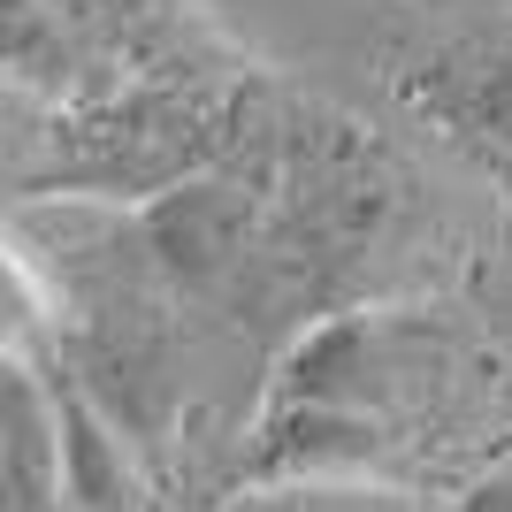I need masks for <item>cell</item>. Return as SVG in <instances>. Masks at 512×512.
Listing matches in <instances>:
<instances>
[{"mask_svg": "<svg viewBox=\"0 0 512 512\" xmlns=\"http://www.w3.org/2000/svg\"><path fill=\"white\" fill-rule=\"evenodd\" d=\"M505 451L512 406L482 306L383 299L299 329L253 428L237 436V490L360 482L444 505Z\"/></svg>", "mask_w": 512, "mask_h": 512, "instance_id": "1", "label": "cell"}, {"mask_svg": "<svg viewBox=\"0 0 512 512\" xmlns=\"http://www.w3.org/2000/svg\"><path fill=\"white\" fill-rule=\"evenodd\" d=\"M413 92L474 161H490L512 184V31L444 46L436 62H421Z\"/></svg>", "mask_w": 512, "mask_h": 512, "instance_id": "2", "label": "cell"}, {"mask_svg": "<svg viewBox=\"0 0 512 512\" xmlns=\"http://www.w3.org/2000/svg\"><path fill=\"white\" fill-rule=\"evenodd\" d=\"M46 383H54V428H62V505L69 512H153V474L138 459V444L62 367H46Z\"/></svg>", "mask_w": 512, "mask_h": 512, "instance_id": "3", "label": "cell"}, {"mask_svg": "<svg viewBox=\"0 0 512 512\" xmlns=\"http://www.w3.org/2000/svg\"><path fill=\"white\" fill-rule=\"evenodd\" d=\"M54 505H62L54 383L39 360L0 352V512H54Z\"/></svg>", "mask_w": 512, "mask_h": 512, "instance_id": "4", "label": "cell"}, {"mask_svg": "<svg viewBox=\"0 0 512 512\" xmlns=\"http://www.w3.org/2000/svg\"><path fill=\"white\" fill-rule=\"evenodd\" d=\"M62 329L54 314V291H46L39 260L16 253V245H0V352H16V360H46V337Z\"/></svg>", "mask_w": 512, "mask_h": 512, "instance_id": "5", "label": "cell"}, {"mask_svg": "<svg viewBox=\"0 0 512 512\" xmlns=\"http://www.w3.org/2000/svg\"><path fill=\"white\" fill-rule=\"evenodd\" d=\"M230 512H428V505L360 490V482H260V490H237Z\"/></svg>", "mask_w": 512, "mask_h": 512, "instance_id": "6", "label": "cell"}, {"mask_svg": "<svg viewBox=\"0 0 512 512\" xmlns=\"http://www.w3.org/2000/svg\"><path fill=\"white\" fill-rule=\"evenodd\" d=\"M39 130H46V115H39V100H23L8 77H0V176L16 184L23 176V161L39 153Z\"/></svg>", "mask_w": 512, "mask_h": 512, "instance_id": "7", "label": "cell"}, {"mask_svg": "<svg viewBox=\"0 0 512 512\" xmlns=\"http://www.w3.org/2000/svg\"><path fill=\"white\" fill-rule=\"evenodd\" d=\"M428 512H512V451H505V459H490L467 490H451L444 505H428Z\"/></svg>", "mask_w": 512, "mask_h": 512, "instance_id": "8", "label": "cell"}, {"mask_svg": "<svg viewBox=\"0 0 512 512\" xmlns=\"http://www.w3.org/2000/svg\"><path fill=\"white\" fill-rule=\"evenodd\" d=\"M54 512H69V505H54Z\"/></svg>", "mask_w": 512, "mask_h": 512, "instance_id": "9", "label": "cell"}]
</instances>
